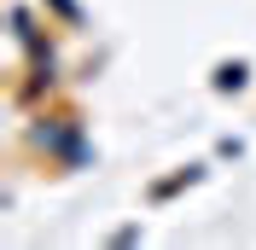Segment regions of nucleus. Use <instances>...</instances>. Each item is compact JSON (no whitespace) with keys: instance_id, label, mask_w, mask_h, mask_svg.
<instances>
[{"instance_id":"obj_1","label":"nucleus","mask_w":256,"mask_h":250,"mask_svg":"<svg viewBox=\"0 0 256 250\" xmlns=\"http://www.w3.org/2000/svg\"><path fill=\"white\" fill-rule=\"evenodd\" d=\"M216 88H244V64H222V76H216Z\"/></svg>"}]
</instances>
